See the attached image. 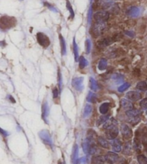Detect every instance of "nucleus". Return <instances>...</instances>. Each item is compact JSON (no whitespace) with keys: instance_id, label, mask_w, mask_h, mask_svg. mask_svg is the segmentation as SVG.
I'll list each match as a JSON object with an SVG mask.
<instances>
[{"instance_id":"1","label":"nucleus","mask_w":147,"mask_h":164,"mask_svg":"<svg viewBox=\"0 0 147 164\" xmlns=\"http://www.w3.org/2000/svg\"><path fill=\"white\" fill-rule=\"evenodd\" d=\"M16 24V20L14 17L4 16L0 18V28L2 30H8L14 27Z\"/></svg>"},{"instance_id":"2","label":"nucleus","mask_w":147,"mask_h":164,"mask_svg":"<svg viewBox=\"0 0 147 164\" xmlns=\"http://www.w3.org/2000/svg\"><path fill=\"white\" fill-rule=\"evenodd\" d=\"M106 29V25L105 22H96L93 25L90 33H92V35L94 37H98L101 35L103 31Z\"/></svg>"},{"instance_id":"3","label":"nucleus","mask_w":147,"mask_h":164,"mask_svg":"<svg viewBox=\"0 0 147 164\" xmlns=\"http://www.w3.org/2000/svg\"><path fill=\"white\" fill-rule=\"evenodd\" d=\"M37 39L38 43L43 48H47L50 44V38L42 33H38L37 34Z\"/></svg>"},{"instance_id":"4","label":"nucleus","mask_w":147,"mask_h":164,"mask_svg":"<svg viewBox=\"0 0 147 164\" xmlns=\"http://www.w3.org/2000/svg\"><path fill=\"white\" fill-rule=\"evenodd\" d=\"M109 17V14L106 11H99L95 13L94 19L96 22H105Z\"/></svg>"},{"instance_id":"5","label":"nucleus","mask_w":147,"mask_h":164,"mask_svg":"<svg viewBox=\"0 0 147 164\" xmlns=\"http://www.w3.org/2000/svg\"><path fill=\"white\" fill-rule=\"evenodd\" d=\"M72 85H73L75 89L78 92H82L84 86H83V77H76L74 78L72 81Z\"/></svg>"},{"instance_id":"6","label":"nucleus","mask_w":147,"mask_h":164,"mask_svg":"<svg viewBox=\"0 0 147 164\" xmlns=\"http://www.w3.org/2000/svg\"><path fill=\"white\" fill-rule=\"evenodd\" d=\"M119 134V129L116 126H113L110 128L106 130V137L109 139V140H114L117 137Z\"/></svg>"},{"instance_id":"7","label":"nucleus","mask_w":147,"mask_h":164,"mask_svg":"<svg viewBox=\"0 0 147 164\" xmlns=\"http://www.w3.org/2000/svg\"><path fill=\"white\" fill-rule=\"evenodd\" d=\"M106 161H107L109 164H114L119 160V156L116 153L113 152H108V153L105 156Z\"/></svg>"},{"instance_id":"8","label":"nucleus","mask_w":147,"mask_h":164,"mask_svg":"<svg viewBox=\"0 0 147 164\" xmlns=\"http://www.w3.org/2000/svg\"><path fill=\"white\" fill-rule=\"evenodd\" d=\"M40 137L41 138V140L43 141L46 145H52V139L50 135L48 132L46 130H42L40 133Z\"/></svg>"},{"instance_id":"9","label":"nucleus","mask_w":147,"mask_h":164,"mask_svg":"<svg viewBox=\"0 0 147 164\" xmlns=\"http://www.w3.org/2000/svg\"><path fill=\"white\" fill-rule=\"evenodd\" d=\"M114 42V40L113 38H103V39L98 40V43H97V45H98V47L100 48H103L107 47L108 45L112 44Z\"/></svg>"},{"instance_id":"10","label":"nucleus","mask_w":147,"mask_h":164,"mask_svg":"<svg viewBox=\"0 0 147 164\" xmlns=\"http://www.w3.org/2000/svg\"><path fill=\"white\" fill-rule=\"evenodd\" d=\"M126 97L130 101H138L141 98V94L136 91H131L126 94Z\"/></svg>"},{"instance_id":"11","label":"nucleus","mask_w":147,"mask_h":164,"mask_svg":"<svg viewBox=\"0 0 147 164\" xmlns=\"http://www.w3.org/2000/svg\"><path fill=\"white\" fill-rule=\"evenodd\" d=\"M121 132L124 138L129 139L132 137V131L128 125H122L121 127Z\"/></svg>"},{"instance_id":"12","label":"nucleus","mask_w":147,"mask_h":164,"mask_svg":"<svg viewBox=\"0 0 147 164\" xmlns=\"http://www.w3.org/2000/svg\"><path fill=\"white\" fill-rule=\"evenodd\" d=\"M121 106L122 108L127 111L133 109V104L132 103V102L126 99H122L121 100Z\"/></svg>"},{"instance_id":"13","label":"nucleus","mask_w":147,"mask_h":164,"mask_svg":"<svg viewBox=\"0 0 147 164\" xmlns=\"http://www.w3.org/2000/svg\"><path fill=\"white\" fill-rule=\"evenodd\" d=\"M140 14V10L139 9L136 7H131L129 10L127 11V15L130 17H136L139 15Z\"/></svg>"},{"instance_id":"14","label":"nucleus","mask_w":147,"mask_h":164,"mask_svg":"<svg viewBox=\"0 0 147 164\" xmlns=\"http://www.w3.org/2000/svg\"><path fill=\"white\" fill-rule=\"evenodd\" d=\"M92 143L91 141L90 140H88V139H85V140L83 142V144H82V147H83V151L85 154H88V153H90V147H91L92 145Z\"/></svg>"},{"instance_id":"15","label":"nucleus","mask_w":147,"mask_h":164,"mask_svg":"<svg viewBox=\"0 0 147 164\" xmlns=\"http://www.w3.org/2000/svg\"><path fill=\"white\" fill-rule=\"evenodd\" d=\"M111 145L113 146V150H114L115 152H120L121 150V145L119 140H116V139L112 140Z\"/></svg>"},{"instance_id":"16","label":"nucleus","mask_w":147,"mask_h":164,"mask_svg":"<svg viewBox=\"0 0 147 164\" xmlns=\"http://www.w3.org/2000/svg\"><path fill=\"white\" fill-rule=\"evenodd\" d=\"M118 122L114 118H110V120H108V121H106L105 122V124L103 125V128L106 130L108 128H110V127H111L113 126H116Z\"/></svg>"},{"instance_id":"17","label":"nucleus","mask_w":147,"mask_h":164,"mask_svg":"<svg viewBox=\"0 0 147 164\" xmlns=\"http://www.w3.org/2000/svg\"><path fill=\"white\" fill-rule=\"evenodd\" d=\"M126 114L128 117V118H133L139 117L141 112H140L139 110H137V109H131V110L126 111Z\"/></svg>"},{"instance_id":"18","label":"nucleus","mask_w":147,"mask_h":164,"mask_svg":"<svg viewBox=\"0 0 147 164\" xmlns=\"http://www.w3.org/2000/svg\"><path fill=\"white\" fill-rule=\"evenodd\" d=\"M78 145H75L73 150V154H72V162L73 164H76L77 160H78Z\"/></svg>"},{"instance_id":"19","label":"nucleus","mask_w":147,"mask_h":164,"mask_svg":"<svg viewBox=\"0 0 147 164\" xmlns=\"http://www.w3.org/2000/svg\"><path fill=\"white\" fill-rule=\"evenodd\" d=\"M59 38H60V42L61 45V52H62V54L63 56H65V55L66 54V44H65V39L61 34H60V35H59Z\"/></svg>"},{"instance_id":"20","label":"nucleus","mask_w":147,"mask_h":164,"mask_svg":"<svg viewBox=\"0 0 147 164\" xmlns=\"http://www.w3.org/2000/svg\"><path fill=\"white\" fill-rule=\"evenodd\" d=\"M49 112H50V109H49V106L48 104H47V102H45V103L42 105V117L43 119L46 120L47 116L49 115Z\"/></svg>"},{"instance_id":"21","label":"nucleus","mask_w":147,"mask_h":164,"mask_svg":"<svg viewBox=\"0 0 147 164\" xmlns=\"http://www.w3.org/2000/svg\"><path fill=\"white\" fill-rule=\"evenodd\" d=\"M105 161H106L105 156H96L93 158L92 163L93 164H104Z\"/></svg>"},{"instance_id":"22","label":"nucleus","mask_w":147,"mask_h":164,"mask_svg":"<svg viewBox=\"0 0 147 164\" xmlns=\"http://www.w3.org/2000/svg\"><path fill=\"white\" fill-rule=\"evenodd\" d=\"M113 2L111 0H99L98 4L103 8H108L111 6Z\"/></svg>"},{"instance_id":"23","label":"nucleus","mask_w":147,"mask_h":164,"mask_svg":"<svg viewBox=\"0 0 147 164\" xmlns=\"http://www.w3.org/2000/svg\"><path fill=\"white\" fill-rule=\"evenodd\" d=\"M108 119H109V115H103L101 116V117H99V119L97 120L96 125L97 126H99V125L104 124L106 121H108Z\"/></svg>"},{"instance_id":"24","label":"nucleus","mask_w":147,"mask_h":164,"mask_svg":"<svg viewBox=\"0 0 147 164\" xmlns=\"http://www.w3.org/2000/svg\"><path fill=\"white\" fill-rule=\"evenodd\" d=\"M107 64H108V62H107V60H106V59H105V58L101 59L100 61H99L98 66V69L101 70V71L105 70L106 68H107Z\"/></svg>"},{"instance_id":"25","label":"nucleus","mask_w":147,"mask_h":164,"mask_svg":"<svg viewBox=\"0 0 147 164\" xmlns=\"http://www.w3.org/2000/svg\"><path fill=\"white\" fill-rule=\"evenodd\" d=\"M108 108H109V104L108 102H105V103L101 104L100 108H99V110H100V112L102 115H106L108 112Z\"/></svg>"},{"instance_id":"26","label":"nucleus","mask_w":147,"mask_h":164,"mask_svg":"<svg viewBox=\"0 0 147 164\" xmlns=\"http://www.w3.org/2000/svg\"><path fill=\"white\" fill-rule=\"evenodd\" d=\"M136 89L141 92H146L147 91V84L145 81H140L137 84Z\"/></svg>"},{"instance_id":"27","label":"nucleus","mask_w":147,"mask_h":164,"mask_svg":"<svg viewBox=\"0 0 147 164\" xmlns=\"http://www.w3.org/2000/svg\"><path fill=\"white\" fill-rule=\"evenodd\" d=\"M98 144L100 145L101 147L105 148H108V141L106 140L105 138H103V137H98Z\"/></svg>"},{"instance_id":"28","label":"nucleus","mask_w":147,"mask_h":164,"mask_svg":"<svg viewBox=\"0 0 147 164\" xmlns=\"http://www.w3.org/2000/svg\"><path fill=\"white\" fill-rule=\"evenodd\" d=\"M90 89L93 91H97L98 89V84H97L96 81L93 78V77H90Z\"/></svg>"},{"instance_id":"29","label":"nucleus","mask_w":147,"mask_h":164,"mask_svg":"<svg viewBox=\"0 0 147 164\" xmlns=\"http://www.w3.org/2000/svg\"><path fill=\"white\" fill-rule=\"evenodd\" d=\"M88 65V61L83 56H80L79 58V67L81 69L84 68Z\"/></svg>"},{"instance_id":"30","label":"nucleus","mask_w":147,"mask_h":164,"mask_svg":"<svg viewBox=\"0 0 147 164\" xmlns=\"http://www.w3.org/2000/svg\"><path fill=\"white\" fill-rule=\"evenodd\" d=\"M92 112V107L90 104H86L84 108V112H83V117H87Z\"/></svg>"},{"instance_id":"31","label":"nucleus","mask_w":147,"mask_h":164,"mask_svg":"<svg viewBox=\"0 0 147 164\" xmlns=\"http://www.w3.org/2000/svg\"><path fill=\"white\" fill-rule=\"evenodd\" d=\"M96 94H94V93H93L91 92H90L88 93V95L87 97V101L89 102H91V103H96Z\"/></svg>"},{"instance_id":"32","label":"nucleus","mask_w":147,"mask_h":164,"mask_svg":"<svg viewBox=\"0 0 147 164\" xmlns=\"http://www.w3.org/2000/svg\"><path fill=\"white\" fill-rule=\"evenodd\" d=\"M73 52H74V56H75V60L76 61H78V45L76 42L75 38L73 39Z\"/></svg>"},{"instance_id":"33","label":"nucleus","mask_w":147,"mask_h":164,"mask_svg":"<svg viewBox=\"0 0 147 164\" xmlns=\"http://www.w3.org/2000/svg\"><path fill=\"white\" fill-rule=\"evenodd\" d=\"M138 162L139 164H147V158L144 155H139L137 157Z\"/></svg>"},{"instance_id":"34","label":"nucleus","mask_w":147,"mask_h":164,"mask_svg":"<svg viewBox=\"0 0 147 164\" xmlns=\"http://www.w3.org/2000/svg\"><path fill=\"white\" fill-rule=\"evenodd\" d=\"M66 5H67V8L68 11L70 12V14H71V18H74L75 17V13H74V11H73V9L72 7L71 3H70V2L68 0H67L66 2Z\"/></svg>"},{"instance_id":"35","label":"nucleus","mask_w":147,"mask_h":164,"mask_svg":"<svg viewBox=\"0 0 147 164\" xmlns=\"http://www.w3.org/2000/svg\"><path fill=\"white\" fill-rule=\"evenodd\" d=\"M129 86H130V84L128 83H124L122 84L121 86H119V89H118V90H119V92H123L124 91L128 89L129 88Z\"/></svg>"},{"instance_id":"36","label":"nucleus","mask_w":147,"mask_h":164,"mask_svg":"<svg viewBox=\"0 0 147 164\" xmlns=\"http://www.w3.org/2000/svg\"><path fill=\"white\" fill-rule=\"evenodd\" d=\"M91 49V42L89 39H87L85 41V50H86V53H89Z\"/></svg>"},{"instance_id":"37","label":"nucleus","mask_w":147,"mask_h":164,"mask_svg":"<svg viewBox=\"0 0 147 164\" xmlns=\"http://www.w3.org/2000/svg\"><path fill=\"white\" fill-rule=\"evenodd\" d=\"M140 106L143 109H147V98L142 99L141 102H140Z\"/></svg>"},{"instance_id":"38","label":"nucleus","mask_w":147,"mask_h":164,"mask_svg":"<svg viewBox=\"0 0 147 164\" xmlns=\"http://www.w3.org/2000/svg\"><path fill=\"white\" fill-rule=\"evenodd\" d=\"M113 79H114V80L118 81V82H121L123 81V76H121L120 74H114V76H113Z\"/></svg>"},{"instance_id":"39","label":"nucleus","mask_w":147,"mask_h":164,"mask_svg":"<svg viewBox=\"0 0 147 164\" xmlns=\"http://www.w3.org/2000/svg\"><path fill=\"white\" fill-rule=\"evenodd\" d=\"M58 81H59V86H60V90L61 91L63 82H62V76H61V74H60V71H59V73H58Z\"/></svg>"},{"instance_id":"40","label":"nucleus","mask_w":147,"mask_h":164,"mask_svg":"<svg viewBox=\"0 0 147 164\" xmlns=\"http://www.w3.org/2000/svg\"><path fill=\"white\" fill-rule=\"evenodd\" d=\"M92 7H90V10H89V12H88V23L90 24V22H91V18H92Z\"/></svg>"},{"instance_id":"41","label":"nucleus","mask_w":147,"mask_h":164,"mask_svg":"<svg viewBox=\"0 0 147 164\" xmlns=\"http://www.w3.org/2000/svg\"><path fill=\"white\" fill-rule=\"evenodd\" d=\"M45 5L46 6V7H48L50 10L53 11V12H58V10H56V9L55 7H54L50 5V4H47V3H45Z\"/></svg>"},{"instance_id":"42","label":"nucleus","mask_w":147,"mask_h":164,"mask_svg":"<svg viewBox=\"0 0 147 164\" xmlns=\"http://www.w3.org/2000/svg\"><path fill=\"white\" fill-rule=\"evenodd\" d=\"M53 94L54 98H57L58 97V89L57 88H54L53 90Z\"/></svg>"},{"instance_id":"43","label":"nucleus","mask_w":147,"mask_h":164,"mask_svg":"<svg viewBox=\"0 0 147 164\" xmlns=\"http://www.w3.org/2000/svg\"><path fill=\"white\" fill-rule=\"evenodd\" d=\"M142 142H143L144 145H145L147 146V133H146L143 135V138H142Z\"/></svg>"},{"instance_id":"44","label":"nucleus","mask_w":147,"mask_h":164,"mask_svg":"<svg viewBox=\"0 0 147 164\" xmlns=\"http://www.w3.org/2000/svg\"><path fill=\"white\" fill-rule=\"evenodd\" d=\"M125 33L126 34V35L131 36V37H133V33H132V32H131V31H129V32H128V31H126Z\"/></svg>"},{"instance_id":"45","label":"nucleus","mask_w":147,"mask_h":164,"mask_svg":"<svg viewBox=\"0 0 147 164\" xmlns=\"http://www.w3.org/2000/svg\"><path fill=\"white\" fill-rule=\"evenodd\" d=\"M146 115H147V111H146Z\"/></svg>"},{"instance_id":"46","label":"nucleus","mask_w":147,"mask_h":164,"mask_svg":"<svg viewBox=\"0 0 147 164\" xmlns=\"http://www.w3.org/2000/svg\"><path fill=\"white\" fill-rule=\"evenodd\" d=\"M146 151H147V149H146Z\"/></svg>"}]
</instances>
